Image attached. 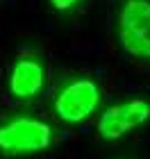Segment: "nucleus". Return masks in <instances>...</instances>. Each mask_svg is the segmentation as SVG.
Listing matches in <instances>:
<instances>
[{
	"label": "nucleus",
	"instance_id": "f257e3e1",
	"mask_svg": "<svg viewBox=\"0 0 150 159\" xmlns=\"http://www.w3.org/2000/svg\"><path fill=\"white\" fill-rule=\"evenodd\" d=\"M102 84L91 75L64 77L52 93V114L66 127H82L102 109Z\"/></svg>",
	"mask_w": 150,
	"mask_h": 159
},
{
	"label": "nucleus",
	"instance_id": "f03ea898",
	"mask_svg": "<svg viewBox=\"0 0 150 159\" xmlns=\"http://www.w3.org/2000/svg\"><path fill=\"white\" fill-rule=\"evenodd\" d=\"M55 143V127L48 118L34 111H14L0 118V155L32 157Z\"/></svg>",
	"mask_w": 150,
	"mask_h": 159
},
{
	"label": "nucleus",
	"instance_id": "7ed1b4c3",
	"mask_svg": "<svg viewBox=\"0 0 150 159\" xmlns=\"http://www.w3.org/2000/svg\"><path fill=\"white\" fill-rule=\"evenodd\" d=\"M120 50L134 61L150 64V0H123L116 11Z\"/></svg>",
	"mask_w": 150,
	"mask_h": 159
},
{
	"label": "nucleus",
	"instance_id": "20e7f679",
	"mask_svg": "<svg viewBox=\"0 0 150 159\" xmlns=\"http://www.w3.org/2000/svg\"><path fill=\"white\" fill-rule=\"evenodd\" d=\"M50 70L46 57L37 50H23L7 70V93L14 102H34L46 93Z\"/></svg>",
	"mask_w": 150,
	"mask_h": 159
},
{
	"label": "nucleus",
	"instance_id": "39448f33",
	"mask_svg": "<svg viewBox=\"0 0 150 159\" xmlns=\"http://www.w3.org/2000/svg\"><path fill=\"white\" fill-rule=\"evenodd\" d=\"M148 123H150V98H141V96L123 98L114 105H107L98 114L96 134L102 141L116 143Z\"/></svg>",
	"mask_w": 150,
	"mask_h": 159
},
{
	"label": "nucleus",
	"instance_id": "423d86ee",
	"mask_svg": "<svg viewBox=\"0 0 150 159\" xmlns=\"http://www.w3.org/2000/svg\"><path fill=\"white\" fill-rule=\"evenodd\" d=\"M82 0H48V7L55 11H70L80 5Z\"/></svg>",
	"mask_w": 150,
	"mask_h": 159
}]
</instances>
